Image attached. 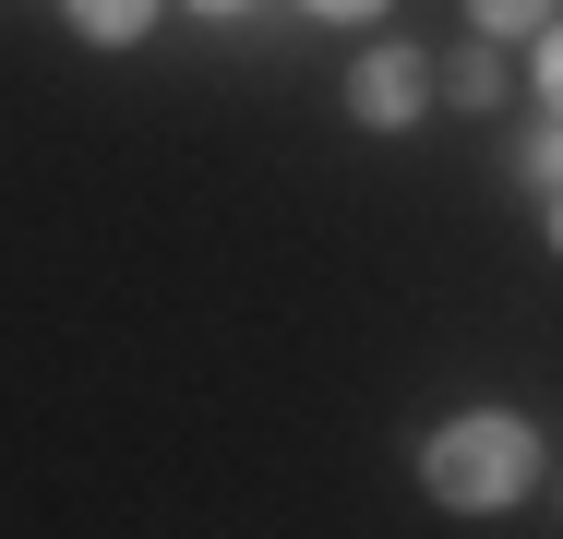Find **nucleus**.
<instances>
[{
    "mask_svg": "<svg viewBox=\"0 0 563 539\" xmlns=\"http://www.w3.org/2000/svg\"><path fill=\"white\" fill-rule=\"evenodd\" d=\"M540 85H552V108H563V36H552V48H540Z\"/></svg>",
    "mask_w": 563,
    "mask_h": 539,
    "instance_id": "nucleus-6",
    "label": "nucleus"
},
{
    "mask_svg": "<svg viewBox=\"0 0 563 539\" xmlns=\"http://www.w3.org/2000/svg\"><path fill=\"white\" fill-rule=\"evenodd\" d=\"M552 240H563V216H552Z\"/></svg>",
    "mask_w": 563,
    "mask_h": 539,
    "instance_id": "nucleus-9",
    "label": "nucleus"
},
{
    "mask_svg": "<svg viewBox=\"0 0 563 539\" xmlns=\"http://www.w3.org/2000/svg\"><path fill=\"white\" fill-rule=\"evenodd\" d=\"M528 168H540V180H563V132H540V144H528Z\"/></svg>",
    "mask_w": 563,
    "mask_h": 539,
    "instance_id": "nucleus-5",
    "label": "nucleus"
},
{
    "mask_svg": "<svg viewBox=\"0 0 563 539\" xmlns=\"http://www.w3.org/2000/svg\"><path fill=\"white\" fill-rule=\"evenodd\" d=\"M205 12H240V0H205Z\"/></svg>",
    "mask_w": 563,
    "mask_h": 539,
    "instance_id": "nucleus-8",
    "label": "nucleus"
},
{
    "mask_svg": "<svg viewBox=\"0 0 563 539\" xmlns=\"http://www.w3.org/2000/svg\"><path fill=\"white\" fill-rule=\"evenodd\" d=\"M528 480V431L492 420V408H467V420H444V443H432V492L444 504H504Z\"/></svg>",
    "mask_w": 563,
    "mask_h": 539,
    "instance_id": "nucleus-1",
    "label": "nucleus"
},
{
    "mask_svg": "<svg viewBox=\"0 0 563 539\" xmlns=\"http://www.w3.org/2000/svg\"><path fill=\"white\" fill-rule=\"evenodd\" d=\"M144 12H156V0H73L85 36H144Z\"/></svg>",
    "mask_w": 563,
    "mask_h": 539,
    "instance_id": "nucleus-3",
    "label": "nucleus"
},
{
    "mask_svg": "<svg viewBox=\"0 0 563 539\" xmlns=\"http://www.w3.org/2000/svg\"><path fill=\"white\" fill-rule=\"evenodd\" d=\"M324 12H372V0H324Z\"/></svg>",
    "mask_w": 563,
    "mask_h": 539,
    "instance_id": "nucleus-7",
    "label": "nucleus"
},
{
    "mask_svg": "<svg viewBox=\"0 0 563 539\" xmlns=\"http://www.w3.org/2000/svg\"><path fill=\"white\" fill-rule=\"evenodd\" d=\"M479 24H552V0H479Z\"/></svg>",
    "mask_w": 563,
    "mask_h": 539,
    "instance_id": "nucleus-4",
    "label": "nucleus"
},
{
    "mask_svg": "<svg viewBox=\"0 0 563 539\" xmlns=\"http://www.w3.org/2000/svg\"><path fill=\"white\" fill-rule=\"evenodd\" d=\"M347 108H360V120H408V108H420V61H408V48L360 61V85H347Z\"/></svg>",
    "mask_w": 563,
    "mask_h": 539,
    "instance_id": "nucleus-2",
    "label": "nucleus"
}]
</instances>
